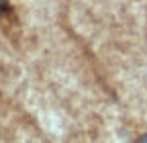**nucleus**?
<instances>
[{
    "label": "nucleus",
    "instance_id": "obj_1",
    "mask_svg": "<svg viewBox=\"0 0 147 143\" xmlns=\"http://www.w3.org/2000/svg\"><path fill=\"white\" fill-rule=\"evenodd\" d=\"M8 10V0H0V16Z\"/></svg>",
    "mask_w": 147,
    "mask_h": 143
},
{
    "label": "nucleus",
    "instance_id": "obj_2",
    "mask_svg": "<svg viewBox=\"0 0 147 143\" xmlns=\"http://www.w3.org/2000/svg\"><path fill=\"white\" fill-rule=\"evenodd\" d=\"M135 143H147V135H143V137H139Z\"/></svg>",
    "mask_w": 147,
    "mask_h": 143
}]
</instances>
